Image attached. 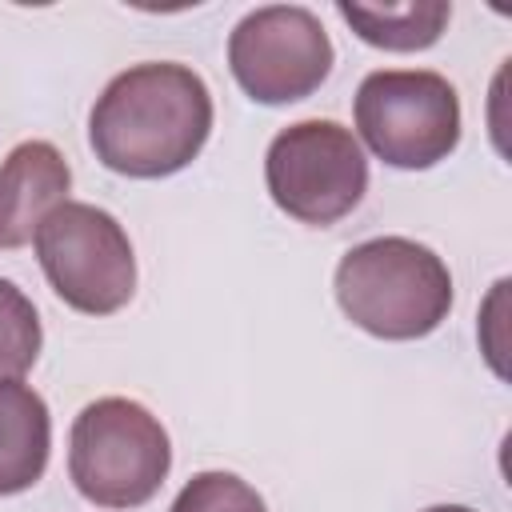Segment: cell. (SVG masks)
Returning a JSON list of instances; mask_svg holds the SVG:
<instances>
[{
  "instance_id": "277c9868",
  "label": "cell",
  "mask_w": 512,
  "mask_h": 512,
  "mask_svg": "<svg viewBox=\"0 0 512 512\" xmlns=\"http://www.w3.org/2000/svg\"><path fill=\"white\" fill-rule=\"evenodd\" d=\"M356 132L392 168H432L460 144V96L428 68H380L356 88Z\"/></svg>"
},
{
  "instance_id": "8fae6325",
  "label": "cell",
  "mask_w": 512,
  "mask_h": 512,
  "mask_svg": "<svg viewBox=\"0 0 512 512\" xmlns=\"http://www.w3.org/2000/svg\"><path fill=\"white\" fill-rule=\"evenodd\" d=\"M40 316L32 300L12 284L0 280V380H20L40 356Z\"/></svg>"
},
{
  "instance_id": "5b68a950",
  "label": "cell",
  "mask_w": 512,
  "mask_h": 512,
  "mask_svg": "<svg viewBox=\"0 0 512 512\" xmlns=\"http://www.w3.org/2000/svg\"><path fill=\"white\" fill-rule=\"evenodd\" d=\"M36 260L52 292L84 312L108 316L136 292V256L120 220L96 204L64 200L36 228Z\"/></svg>"
},
{
  "instance_id": "7c38bea8",
  "label": "cell",
  "mask_w": 512,
  "mask_h": 512,
  "mask_svg": "<svg viewBox=\"0 0 512 512\" xmlns=\"http://www.w3.org/2000/svg\"><path fill=\"white\" fill-rule=\"evenodd\" d=\"M172 512H268V508L260 492L236 472H196L172 500Z\"/></svg>"
},
{
  "instance_id": "ba28073f",
  "label": "cell",
  "mask_w": 512,
  "mask_h": 512,
  "mask_svg": "<svg viewBox=\"0 0 512 512\" xmlns=\"http://www.w3.org/2000/svg\"><path fill=\"white\" fill-rule=\"evenodd\" d=\"M72 168L48 140L16 144L0 164V248H24L52 208L68 200Z\"/></svg>"
},
{
  "instance_id": "9c48e42d",
  "label": "cell",
  "mask_w": 512,
  "mask_h": 512,
  "mask_svg": "<svg viewBox=\"0 0 512 512\" xmlns=\"http://www.w3.org/2000/svg\"><path fill=\"white\" fill-rule=\"evenodd\" d=\"M52 452L48 404L24 380H0V496L32 488Z\"/></svg>"
},
{
  "instance_id": "4fadbf2b",
  "label": "cell",
  "mask_w": 512,
  "mask_h": 512,
  "mask_svg": "<svg viewBox=\"0 0 512 512\" xmlns=\"http://www.w3.org/2000/svg\"><path fill=\"white\" fill-rule=\"evenodd\" d=\"M424 512H476V508H464V504H436V508H424Z\"/></svg>"
},
{
  "instance_id": "52a82bcc",
  "label": "cell",
  "mask_w": 512,
  "mask_h": 512,
  "mask_svg": "<svg viewBox=\"0 0 512 512\" xmlns=\"http://www.w3.org/2000/svg\"><path fill=\"white\" fill-rule=\"evenodd\" d=\"M332 56L320 16L300 4L256 8L228 36V68L256 104H292L312 96L328 80Z\"/></svg>"
},
{
  "instance_id": "30bf717a",
  "label": "cell",
  "mask_w": 512,
  "mask_h": 512,
  "mask_svg": "<svg viewBox=\"0 0 512 512\" xmlns=\"http://www.w3.org/2000/svg\"><path fill=\"white\" fill-rule=\"evenodd\" d=\"M340 16L372 48L420 52L440 40L452 8L444 0H408V4H348V0H340Z\"/></svg>"
},
{
  "instance_id": "8992f818",
  "label": "cell",
  "mask_w": 512,
  "mask_h": 512,
  "mask_svg": "<svg viewBox=\"0 0 512 512\" xmlns=\"http://www.w3.org/2000/svg\"><path fill=\"white\" fill-rule=\"evenodd\" d=\"M264 180L280 212L324 228L360 204L368 188V160L352 128L336 120H300L268 144Z\"/></svg>"
},
{
  "instance_id": "7a4b0ae2",
  "label": "cell",
  "mask_w": 512,
  "mask_h": 512,
  "mask_svg": "<svg viewBox=\"0 0 512 512\" xmlns=\"http://www.w3.org/2000/svg\"><path fill=\"white\" fill-rule=\"evenodd\" d=\"M336 300L356 328L380 340H420L452 312V272L408 236H376L336 264Z\"/></svg>"
},
{
  "instance_id": "6da1fadb",
  "label": "cell",
  "mask_w": 512,
  "mask_h": 512,
  "mask_svg": "<svg viewBox=\"0 0 512 512\" xmlns=\"http://www.w3.org/2000/svg\"><path fill=\"white\" fill-rule=\"evenodd\" d=\"M212 132V96L200 72L172 60L136 64L108 80L88 116V140L104 168L160 180L188 168Z\"/></svg>"
},
{
  "instance_id": "3957f363",
  "label": "cell",
  "mask_w": 512,
  "mask_h": 512,
  "mask_svg": "<svg viewBox=\"0 0 512 512\" xmlns=\"http://www.w3.org/2000/svg\"><path fill=\"white\" fill-rule=\"evenodd\" d=\"M172 468L164 424L128 396L92 400L68 436V476L100 508H136L156 496Z\"/></svg>"
}]
</instances>
